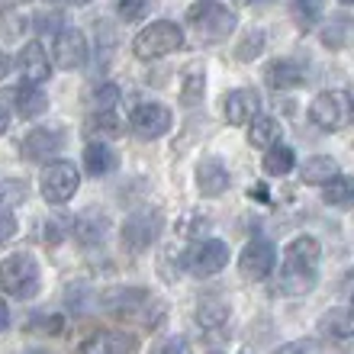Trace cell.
I'll use <instances>...</instances> for the list:
<instances>
[{"label": "cell", "mask_w": 354, "mask_h": 354, "mask_svg": "<svg viewBox=\"0 0 354 354\" xmlns=\"http://www.w3.org/2000/svg\"><path fill=\"white\" fill-rule=\"evenodd\" d=\"M10 68H13V58H10V55H3V52H0V81H3V77L10 75Z\"/></svg>", "instance_id": "74e56055"}, {"label": "cell", "mask_w": 354, "mask_h": 354, "mask_svg": "<svg viewBox=\"0 0 354 354\" xmlns=\"http://www.w3.org/2000/svg\"><path fill=\"white\" fill-rule=\"evenodd\" d=\"M145 299H149L145 290H113V293L103 297V303H106L113 313H132V309H139Z\"/></svg>", "instance_id": "83f0119b"}, {"label": "cell", "mask_w": 354, "mask_h": 354, "mask_svg": "<svg viewBox=\"0 0 354 354\" xmlns=\"http://www.w3.org/2000/svg\"><path fill=\"white\" fill-rule=\"evenodd\" d=\"M68 3H75V7H87L91 0H68Z\"/></svg>", "instance_id": "7bdbcfd3"}, {"label": "cell", "mask_w": 354, "mask_h": 354, "mask_svg": "<svg viewBox=\"0 0 354 354\" xmlns=\"http://www.w3.org/2000/svg\"><path fill=\"white\" fill-rule=\"evenodd\" d=\"M3 19H7V26H3L7 39H19V32H26V29H29V17H26V10H23V7L7 10V13H3Z\"/></svg>", "instance_id": "d6a6232c"}, {"label": "cell", "mask_w": 354, "mask_h": 354, "mask_svg": "<svg viewBox=\"0 0 354 354\" xmlns=\"http://www.w3.org/2000/svg\"><path fill=\"white\" fill-rule=\"evenodd\" d=\"M136 342L126 332H97L81 345V354H132Z\"/></svg>", "instance_id": "ac0fdd59"}, {"label": "cell", "mask_w": 354, "mask_h": 354, "mask_svg": "<svg viewBox=\"0 0 354 354\" xmlns=\"http://www.w3.org/2000/svg\"><path fill=\"white\" fill-rule=\"evenodd\" d=\"M184 264L196 277H213V274H219V270L229 264V245L219 242V239L196 242L194 248L184 254Z\"/></svg>", "instance_id": "ba28073f"}, {"label": "cell", "mask_w": 354, "mask_h": 354, "mask_svg": "<svg viewBox=\"0 0 354 354\" xmlns=\"http://www.w3.org/2000/svg\"><path fill=\"white\" fill-rule=\"evenodd\" d=\"M13 235H17V216L7 206H0V245H7Z\"/></svg>", "instance_id": "d590c367"}, {"label": "cell", "mask_w": 354, "mask_h": 354, "mask_svg": "<svg viewBox=\"0 0 354 354\" xmlns=\"http://www.w3.org/2000/svg\"><path fill=\"white\" fill-rule=\"evenodd\" d=\"M7 126H10V113L3 110V106H0V136L7 132Z\"/></svg>", "instance_id": "60d3db41"}, {"label": "cell", "mask_w": 354, "mask_h": 354, "mask_svg": "<svg viewBox=\"0 0 354 354\" xmlns=\"http://www.w3.org/2000/svg\"><path fill=\"white\" fill-rule=\"evenodd\" d=\"M187 19L194 23L196 36L203 39V42H223L235 29V13L219 7V3H213V0H200V3L187 13Z\"/></svg>", "instance_id": "5b68a950"}, {"label": "cell", "mask_w": 354, "mask_h": 354, "mask_svg": "<svg viewBox=\"0 0 354 354\" xmlns=\"http://www.w3.org/2000/svg\"><path fill=\"white\" fill-rule=\"evenodd\" d=\"M274 354H319V345L313 338H299V342H287V345H280Z\"/></svg>", "instance_id": "e575fe53"}, {"label": "cell", "mask_w": 354, "mask_h": 354, "mask_svg": "<svg viewBox=\"0 0 354 354\" xmlns=\"http://www.w3.org/2000/svg\"><path fill=\"white\" fill-rule=\"evenodd\" d=\"M232 3H239V7H248V3H258V0H232Z\"/></svg>", "instance_id": "b9f144b4"}, {"label": "cell", "mask_w": 354, "mask_h": 354, "mask_svg": "<svg viewBox=\"0 0 354 354\" xmlns=\"http://www.w3.org/2000/svg\"><path fill=\"white\" fill-rule=\"evenodd\" d=\"M116 100H120V87L116 84H103L100 91H97V110H113Z\"/></svg>", "instance_id": "8d00e7d4"}, {"label": "cell", "mask_w": 354, "mask_h": 354, "mask_svg": "<svg viewBox=\"0 0 354 354\" xmlns=\"http://www.w3.org/2000/svg\"><path fill=\"white\" fill-rule=\"evenodd\" d=\"M326 13V0H290V17L299 29H313Z\"/></svg>", "instance_id": "484cf974"}, {"label": "cell", "mask_w": 354, "mask_h": 354, "mask_svg": "<svg viewBox=\"0 0 354 354\" xmlns=\"http://www.w3.org/2000/svg\"><path fill=\"white\" fill-rule=\"evenodd\" d=\"M151 354H194V351L187 345V338H165V342L151 348Z\"/></svg>", "instance_id": "836d02e7"}, {"label": "cell", "mask_w": 354, "mask_h": 354, "mask_svg": "<svg viewBox=\"0 0 354 354\" xmlns=\"http://www.w3.org/2000/svg\"><path fill=\"white\" fill-rule=\"evenodd\" d=\"M316 332L322 338H332V342H345L354 335V309H328L319 316Z\"/></svg>", "instance_id": "e0dca14e"}, {"label": "cell", "mask_w": 354, "mask_h": 354, "mask_svg": "<svg viewBox=\"0 0 354 354\" xmlns=\"http://www.w3.org/2000/svg\"><path fill=\"white\" fill-rule=\"evenodd\" d=\"M62 145H65V132L39 126V129H32L26 139H23L19 155H23L26 161H48L55 151H62Z\"/></svg>", "instance_id": "7c38bea8"}, {"label": "cell", "mask_w": 354, "mask_h": 354, "mask_svg": "<svg viewBox=\"0 0 354 354\" xmlns=\"http://www.w3.org/2000/svg\"><path fill=\"white\" fill-rule=\"evenodd\" d=\"M116 165H120V158H116V151L110 149V145H103V142H91L84 149V168L87 174L93 177H106L116 171Z\"/></svg>", "instance_id": "d6986e66"}, {"label": "cell", "mask_w": 354, "mask_h": 354, "mask_svg": "<svg viewBox=\"0 0 354 354\" xmlns=\"http://www.w3.org/2000/svg\"><path fill=\"white\" fill-rule=\"evenodd\" d=\"M297 168V151L290 149V145H274V149L264 151V174L270 177H283L290 171Z\"/></svg>", "instance_id": "cb8c5ba5"}, {"label": "cell", "mask_w": 354, "mask_h": 354, "mask_svg": "<svg viewBox=\"0 0 354 354\" xmlns=\"http://www.w3.org/2000/svg\"><path fill=\"white\" fill-rule=\"evenodd\" d=\"M26 0H0V10L7 13V10H17V7H23Z\"/></svg>", "instance_id": "ab89813d"}, {"label": "cell", "mask_w": 354, "mask_h": 354, "mask_svg": "<svg viewBox=\"0 0 354 354\" xmlns=\"http://www.w3.org/2000/svg\"><path fill=\"white\" fill-rule=\"evenodd\" d=\"M225 319H229V306L219 303V299H206V303H200V309H196V322L206 328H219Z\"/></svg>", "instance_id": "f546056e"}, {"label": "cell", "mask_w": 354, "mask_h": 354, "mask_svg": "<svg viewBox=\"0 0 354 354\" xmlns=\"http://www.w3.org/2000/svg\"><path fill=\"white\" fill-rule=\"evenodd\" d=\"M7 326H10V306L3 303V299H0V332H3Z\"/></svg>", "instance_id": "f35d334b"}, {"label": "cell", "mask_w": 354, "mask_h": 354, "mask_svg": "<svg viewBox=\"0 0 354 354\" xmlns=\"http://www.w3.org/2000/svg\"><path fill=\"white\" fill-rule=\"evenodd\" d=\"M19 71H23V84H46L52 77V62H48V52L42 48V42H26L19 48Z\"/></svg>", "instance_id": "5bb4252c"}, {"label": "cell", "mask_w": 354, "mask_h": 354, "mask_svg": "<svg viewBox=\"0 0 354 354\" xmlns=\"http://www.w3.org/2000/svg\"><path fill=\"white\" fill-rule=\"evenodd\" d=\"M203 91H206V71L200 62L184 68V77H180V100L184 106H196L203 100Z\"/></svg>", "instance_id": "7402d4cb"}, {"label": "cell", "mask_w": 354, "mask_h": 354, "mask_svg": "<svg viewBox=\"0 0 354 354\" xmlns=\"http://www.w3.org/2000/svg\"><path fill=\"white\" fill-rule=\"evenodd\" d=\"M81 187V174L71 161H48V168L42 171L39 190L46 196V203H68Z\"/></svg>", "instance_id": "8992f818"}, {"label": "cell", "mask_w": 354, "mask_h": 354, "mask_svg": "<svg viewBox=\"0 0 354 354\" xmlns=\"http://www.w3.org/2000/svg\"><path fill=\"white\" fill-rule=\"evenodd\" d=\"M87 132H93V136H106V139H116V136H122V120L113 110H97L91 120H87Z\"/></svg>", "instance_id": "f1b7e54d"}, {"label": "cell", "mask_w": 354, "mask_h": 354, "mask_svg": "<svg viewBox=\"0 0 354 354\" xmlns=\"http://www.w3.org/2000/svg\"><path fill=\"white\" fill-rule=\"evenodd\" d=\"M274 264H277V248L268 239H254L239 254V270L245 280H268L274 274Z\"/></svg>", "instance_id": "9c48e42d"}, {"label": "cell", "mask_w": 354, "mask_h": 354, "mask_svg": "<svg viewBox=\"0 0 354 354\" xmlns=\"http://www.w3.org/2000/svg\"><path fill=\"white\" fill-rule=\"evenodd\" d=\"M261 48H264V32L261 29H252V32H245V39L239 42V52H235V55L242 58V62H252L254 55H261Z\"/></svg>", "instance_id": "1f68e13d"}, {"label": "cell", "mask_w": 354, "mask_h": 354, "mask_svg": "<svg viewBox=\"0 0 354 354\" xmlns=\"http://www.w3.org/2000/svg\"><path fill=\"white\" fill-rule=\"evenodd\" d=\"M103 235H106V216L103 213H87L75 223V239L77 242L93 245V242H103Z\"/></svg>", "instance_id": "4316f807"}, {"label": "cell", "mask_w": 354, "mask_h": 354, "mask_svg": "<svg viewBox=\"0 0 354 354\" xmlns=\"http://www.w3.org/2000/svg\"><path fill=\"white\" fill-rule=\"evenodd\" d=\"M351 303H354V297H351Z\"/></svg>", "instance_id": "f6af8a7d"}, {"label": "cell", "mask_w": 354, "mask_h": 354, "mask_svg": "<svg viewBox=\"0 0 354 354\" xmlns=\"http://www.w3.org/2000/svg\"><path fill=\"white\" fill-rule=\"evenodd\" d=\"M116 10H120V17L126 19V23H139V19L149 17L151 0H120V3H116Z\"/></svg>", "instance_id": "4dcf8cb0"}, {"label": "cell", "mask_w": 354, "mask_h": 354, "mask_svg": "<svg viewBox=\"0 0 354 354\" xmlns=\"http://www.w3.org/2000/svg\"><path fill=\"white\" fill-rule=\"evenodd\" d=\"M248 142H252L254 149H274L280 142V122L274 120V116H258V120L248 126Z\"/></svg>", "instance_id": "603a6c76"}, {"label": "cell", "mask_w": 354, "mask_h": 354, "mask_svg": "<svg viewBox=\"0 0 354 354\" xmlns=\"http://www.w3.org/2000/svg\"><path fill=\"white\" fill-rule=\"evenodd\" d=\"M322 200L328 206H354V177L338 174L322 187Z\"/></svg>", "instance_id": "d4e9b609"}, {"label": "cell", "mask_w": 354, "mask_h": 354, "mask_svg": "<svg viewBox=\"0 0 354 354\" xmlns=\"http://www.w3.org/2000/svg\"><path fill=\"white\" fill-rule=\"evenodd\" d=\"M184 46V29L171 23V19H158L132 39V52L142 58V62H151V58H165L171 52Z\"/></svg>", "instance_id": "3957f363"}, {"label": "cell", "mask_w": 354, "mask_h": 354, "mask_svg": "<svg viewBox=\"0 0 354 354\" xmlns=\"http://www.w3.org/2000/svg\"><path fill=\"white\" fill-rule=\"evenodd\" d=\"M319 261H322V248L313 235H297L283 252L280 264V290L290 297H303L316 287L319 280Z\"/></svg>", "instance_id": "6da1fadb"}, {"label": "cell", "mask_w": 354, "mask_h": 354, "mask_svg": "<svg viewBox=\"0 0 354 354\" xmlns=\"http://www.w3.org/2000/svg\"><path fill=\"white\" fill-rule=\"evenodd\" d=\"M13 97H17V113L23 116V120H36V116H42V113L48 110V97L39 91L36 84L17 87Z\"/></svg>", "instance_id": "44dd1931"}, {"label": "cell", "mask_w": 354, "mask_h": 354, "mask_svg": "<svg viewBox=\"0 0 354 354\" xmlns=\"http://www.w3.org/2000/svg\"><path fill=\"white\" fill-rule=\"evenodd\" d=\"M0 290L7 297L32 299L39 293V264L32 254L19 252L0 261Z\"/></svg>", "instance_id": "7a4b0ae2"}, {"label": "cell", "mask_w": 354, "mask_h": 354, "mask_svg": "<svg viewBox=\"0 0 354 354\" xmlns=\"http://www.w3.org/2000/svg\"><path fill=\"white\" fill-rule=\"evenodd\" d=\"M196 187L203 196H219L229 190V168L219 158H203L196 165Z\"/></svg>", "instance_id": "2e32d148"}, {"label": "cell", "mask_w": 354, "mask_h": 354, "mask_svg": "<svg viewBox=\"0 0 354 354\" xmlns=\"http://www.w3.org/2000/svg\"><path fill=\"white\" fill-rule=\"evenodd\" d=\"M309 120L322 132H338L354 122V100L345 91H322L309 103Z\"/></svg>", "instance_id": "277c9868"}, {"label": "cell", "mask_w": 354, "mask_h": 354, "mask_svg": "<svg viewBox=\"0 0 354 354\" xmlns=\"http://www.w3.org/2000/svg\"><path fill=\"white\" fill-rule=\"evenodd\" d=\"M225 120L229 126H252L258 120V110H261V97L248 87H239V91H229L225 93Z\"/></svg>", "instance_id": "4fadbf2b"}, {"label": "cell", "mask_w": 354, "mask_h": 354, "mask_svg": "<svg viewBox=\"0 0 354 354\" xmlns=\"http://www.w3.org/2000/svg\"><path fill=\"white\" fill-rule=\"evenodd\" d=\"M129 126L139 139H161L171 129V110L161 103H139L129 116Z\"/></svg>", "instance_id": "30bf717a"}, {"label": "cell", "mask_w": 354, "mask_h": 354, "mask_svg": "<svg viewBox=\"0 0 354 354\" xmlns=\"http://www.w3.org/2000/svg\"><path fill=\"white\" fill-rule=\"evenodd\" d=\"M342 3H345V7H354V0H342Z\"/></svg>", "instance_id": "ee69618b"}, {"label": "cell", "mask_w": 354, "mask_h": 354, "mask_svg": "<svg viewBox=\"0 0 354 354\" xmlns=\"http://www.w3.org/2000/svg\"><path fill=\"white\" fill-rule=\"evenodd\" d=\"M264 81L274 91H293L306 81V68L293 62V58H274L268 68H264Z\"/></svg>", "instance_id": "9a60e30c"}, {"label": "cell", "mask_w": 354, "mask_h": 354, "mask_svg": "<svg viewBox=\"0 0 354 354\" xmlns=\"http://www.w3.org/2000/svg\"><path fill=\"white\" fill-rule=\"evenodd\" d=\"M332 177H338V161L332 158V155H313V158H306V165L299 168V180H303V184L326 187Z\"/></svg>", "instance_id": "ffe728a7"}, {"label": "cell", "mask_w": 354, "mask_h": 354, "mask_svg": "<svg viewBox=\"0 0 354 354\" xmlns=\"http://www.w3.org/2000/svg\"><path fill=\"white\" fill-rule=\"evenodd\" d=\"M161 232V213L158 209H139L132 213L126 223H122V245L129 252L142 254L145 248H151V242L158 239Z\"/></svg>", "instance_id": "52a82bcc"}, {"label": "cell", "mask_w": 354, "mask_h": 354, "mask_svg": "<svg viewBox=\"0 0 354 354\" xmlns=\"http://www.w3.org/2000/svg\"><path fill=\"white\" fill-rule=\"evenodd\" d=\"M52 52H55V65L58 68H65V71L81 68L87 62V39H84V32H81V29H75V26H65L55 36Z\"/></svg>", "instance_id": "8fae6325"}]
</instances>
